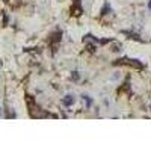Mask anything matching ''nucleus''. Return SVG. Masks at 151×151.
<instances>
[{
  "instance_id": "7ed1b4c3",
  "label": "nucleus",
  "mask_w": 151,
  "mask_h": 151,
  "mask_svg": "<svg viewBox=\"0 0 151 151\" xmlns=\"http://www.w3.org/2000/svg\"><path fill=\"white\" fill-rule=\"evenodd\" d=\"M148 6H150V8H151V3H150V5H148Z\"/></svg>"
},
{
  "instance_id": "f03ea898",
  "label": "nucleus",
  "mask_w": 151,
  "mask_h": 151,
  "mask_svg": "<svg viewBox=\"0 0 151 151\" xmlns=\"http://www.w3.org/2000/svg\"><path fill=\"white\" fill-rule=\"evenodd\" d=\"M64 103H65V104H67V106H68V104H71V103H73V98H71V97H70V95H68V97H67V98H65V101H64Z\"/></svg>"
},
{
  "instance_id": "f257e3e1",
  "label": "nucleus",
  "mask_w": 151,
  "mask_h": 151,
  "mask_svg": "<svg viewBox=\"0 0 151 151\" xmlns=\"http://www.w3.org/2000/svg\"><path fill=\"white\" fill-rule=\"evenodd\" d=\"M118 64H127V65H132V67H137V68H142V65L139 62H133V59H121V62Z\"/></svg>"
}]
</instances>
